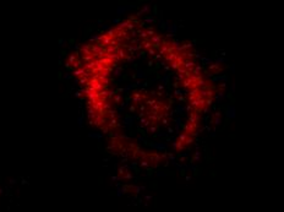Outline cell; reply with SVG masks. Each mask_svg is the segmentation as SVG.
<instances>
[{
	"label": "cell",
	"mask_w": 284,
	"mask_h": 212,
	"mask_svg": "<svg viewBox=\"0 0 284 212\" xmlns=\"http://www.w3.org/2000/svg\"><path fill=\"white\" fill-rule=\"evenodd\" d=\"M137 33H138V37L143 38V39H148V36H147V33H146V30H142V28H140V30L137 31Z\"/></svg>",
	"instance_id": "30bf717a"
},
{
	"label": "cell",
	"mask_w": 284,
	"mask_h": 212,
	"mask_svg": "<svg viewBox=\"0 0 284 212\" xmlns=\"http://www.w3.org/2000/svg\"><path fill=\"white\" fill-rule=\"evenodd\" d=\"M120 99H121L120 95H116V96L114 97V102H115V103H120Z\"/></svg>",
	"instance_id": "9a60e30c"
},
{
	"label": "cell",
	"mask_w": 284,
	"mask_h": 212,
	"mask_svg": "<svg viewBox=\"0 0 284 212\" xmlns=\"http://www.w3.org/2000/svg\"><path fill=\"white\" fill-rule=\"evenodd\" d=\"M145 161H146V162H150V163H152V162H153V164H158L159 162H160V156H159V154H157V153H146Z\"/></svg>",
	"instance_id": "277c9868"
},
{
	"label": "cell",
	"mask_w": 284,
	"mask_h": 212,
	"mask_svg": "<svg viewBox=\"0 0 284 212\" xmlns=\"http://www.w3.org/2000/svg\"><path fill=\"white\" fill-rule=\"evenodd\" d=\"M110 39H111V38L108 36V34H106V33H103V34H101V36H99V38H98V45L106 48V47L110 44Z\"/></svg>",
	"instance_id": "3957f363"
},
{
	"label": "cell",
	"mask_w": 284,
	"mask_h": 212,
	"mask_svg": "<svg viewBox=\"0 0 284 212\" xmlns=\"http://www.w3.org/2000/svg\"><path fill=\"white\" fill-rule=\"evenodd\" d=\"M147 53H148V55L153 56V55H155V49H154V48H151V49H148V50H147Z\"/></svg>",
	"instance_id": "5bb4252c"
},
{
	"label": "cell",
	"mask_w": 284,
	"mask_h": 212,
	"mask_svg": "<svg viewBox=\"0 0 284 212\" xmlns=\"http://www.w3.org/2000/svg\"><path fill=\"white\" fill-rule=\"evenodd\" d=\"M209 70H213L214 72H217V71H219V70H221V68H219L217 64H213V65H209Z\"/></svg>",
	"instance_id": "4fadbf2b"
},
{
	"label": "cell",
	"mask_w": 284,
	"mask_h": 212,
	"mask_svg": "<svg viewBox=\"0 0 284 212\" xmlns=\"http://www.w3.org/2000/svg\"><path fill=\"white\" fill-rule=\"evenodd\" d=\"M146 33H147V36H148V37H152V36H154V34H155L154 30H153V28H151V27L146 30Z\"/></svg>",
	"instance_id": "7c38bea8"
},
{
	"label": "cell",
	"mask_w": 284,
	"mask_h": 212,
	"mask_svg": "<svg viewBox=\"0 0 284 212\" xmlns=\"http://www.w3.org/2000/svg\"><path fill=\"white\" fill-rule=\"evenodd\" d=\"M116 55H118L119 60H125V59H127V52L125 50L124 48H121V47H119V48L116 49Z\"/></svg>",
	"instance_id": "52a82bcc"
},
{
	"label": "cell",
	"mask_w": 284,
	"mask_h": 212,
	"mask_svg": "<svg viewBox=\"0 0 284 212\" xmlns=\"http://www.w3.org/2000/svg\"><path fill=\"white\" fill-rule=\"evenodd\" d=\"M198 120H200V115H198V113L194 112V113H190V118H189V123L191 124H197Z\"/></svg>",
	"instance_id": "ba28073f"
},
{
	"label": "cell",
	"mask_w": 284,
	"mask_h": 212,
	"mask_svg": "<svg viewBox=\"0 0 284 212\" xmlns=\"http://www.w3.org/2000/svg\"><path fill=\"white\" fill-rule=\"evenodd\" d=\"M148 41H150L151 43H152V48L157 49V48H159V47H160L162 42H163V38H162V36H160V34L155 33L154 36H152V37H150V38H148Z\"/></svg>",
	"instance_id": "7a4b0ae2"
},
{
	"label": "cell",
	"mask_w": 284,
	"mask_h": 212,
	"mask_svg": "<svg viewBox=\"0 0 284 212\" xmlns=\"http://www.w3.org/2000/svg\"><path fill=\"white\" fill-rule=\"evenodd\" d=\"M169 64H170V66H172V69H174V70H176L178 68H179V66H181L180 64H179V63H178L176 60H174V61H172V63H169Z\"/></svg>",
	"instance_id": "8fae6325"
},
{
	"label": "cell",
	"mask_w": 284,
	"mask_h": 212,
	"mask_svg": "<svg viewBox=\"0 0 284 212\" xmlns=\"http://www.w3.org/2000/svg\"><path fill=\"white\" fill-rule=\"evenodd\" d=\"M181 66H184V68H185L187 71L191 74V72H192V70H194V68L196 66V64H195V61H194V60H185V61L182 63V65H181Z\"/></svg>",
	"instance_id": "8992f818"
},
{
	"label": "cell",
	"mask_w": 284,
	"mask_h": 212,
	"mask_svg": "<svg viewBox=\"0 0 284 212\" xmlns=\"http://www.w3.org/2000/svg\"><path fill=\"white\" fill-rule=\"evenodd\" d=\"M142 101H147V96L141 93V92H133L132 93V102L135 104H140L142 103Z\"/></svg>",
	"instance_id": "5b68a950"
},
{
	"label": "cell",
	"mask_w": 284,
	"mask_h": 212,
	"mask_svg": "<svg viewBox=\"0 0 284 212\" xmlns=\"http://www.w3.org/2000/svg\"><path fill=\"white\" fill-rule=\"evenodd\" d=\"M172 50H175V49L173 48V45H172V43H169V42H167V41H163L162 45L159 47V54L164 56L167 53L172 52Z\"/></svg>",
	"instance_id": "6da1fadb"
},
{
	"label": "cell",
	"mask_w": 284,
	"mask_h": 212,
	"mask_svg": "<svg viewBox=\"0 0 284 212\" xmlns=\"http://www.w3.org/2000/svg\"><path fill=\"white\" fill-rule=\"evenodd\" d=\"M190 47H191L190 43H185V45H184V48H190Z\"/></svg>",
	"instance_id": "e0dca14e"
},
{
	"label": "cell",
	"mask_w": 284,
	"mask_h": 212,
	"mask_svg": "<svg viewBox=\"0 0 284 212\" xmlns=\"http://www.w3.org/2000/svg\"><path fill=\"white\" fill-rule=\"evenodd\" d=\"M155 130H157V128L154 126V128H150V130H148V131H150V132H154Z\"/></svg>",
	"instance_id": "2e32d148"
},
{
	"label": "cell",
	"mask_w": 284,
	"mask_h": 212,
	"mask_svg": "<svg viewBox=\"0 0 284 212\" xmlns=\"http://www.w3.org/2000/svg\"><path fill=\"white\" fill-rule=\"evenodd\" d=\"M142 48L146 49V50H148V49L152 48V43L148 39H143V42H142Z\"/></svg>",
	"instance_id": "9c48e42d"
}]
</instances>
